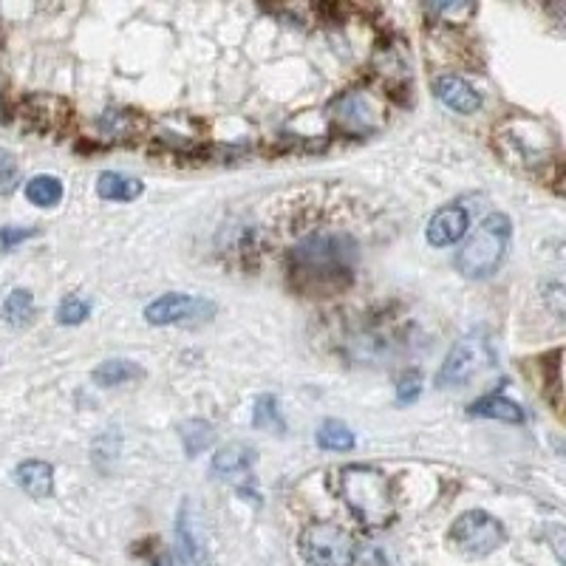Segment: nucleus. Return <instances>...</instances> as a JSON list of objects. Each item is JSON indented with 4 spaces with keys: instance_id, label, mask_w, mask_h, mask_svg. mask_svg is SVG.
<instances>
[{
    "instance_id": "f257e3e1",
    "label": "nucleus",
    "mask_w": 566,
    "mask_h": 566,
    "mask_svg": "<svg viewBox=\"0 0 566 566\" xmlns=\"http://www.w3.org/2000/svg\"><path fill=\"white\" fill-rule=\"evenodd\" d=\"M357 241L346 233H312L289 255V269L300 292H334L354 275Z\"/></svg>"
},
{
    "instance_id": "f03ea898",
    "label": "nucleus",
    "mask_w": 566,
    "mask_h": 566,
    "mask_svg": "<svg viewBox=\"0 0 566 566\" xmlns=\"http://www.w3.org/2000/svg\"><path fill=\"white\" fill-rule=\"evenodd\" d=\"M337 490L349 510L368 527H383L394 516L391 504V490L380 470L363 465H349L340 470Z\"/></svg>"
},
{
    "instance_id": "7ed1b4c3",
    "label": "nucleus",
    "mask_w": 566,
    "mask_h": 566,
    "mask_svg": "<svg viewBox=\"0 0 566 566\" xmlns=\"http://www.w3.org/2000/svg\"><path fill=\"white\" fill-rule=\"evenodd\" d=\"M510 235H513V221L504 213H493L484 218L479 230L470 235V241L456 255L459 272L470 281H482V278H490L493 272H499Z\"/></svg>"
},
{
    "instance_id": "20e7f679",
    "label": "nucleus",
    "mask_w": 566,
    "mask_h": 566,
    "mask_svg": "<svg viewBox=\"0 0 566 566\" xmlns=\"http://www.w3.org/2000/svg\"><path fill=\"white\" fill-rule=\"evenodd\" d=\"M493 363H496V354L487 340V332L484 329L470 332L450 349L448 360L439 368L436 385L439 388H465L476 377H482L484 371H490Z\"/></svg>"
},
{
    "instance_id": "39448f33",
    "label": "nucleus",
    "mask_w": 566,
    "mask_h": 566,
    "mask_svg": "<svg viewBox=\"0 0 566 566\" xmlns=\"http://www.w3.org/2000/svg\"><path fill=\"white\" fill-rule=\"evenodd\" d=\"M300 552L312 566H351L357 561V541L337 524L315 521L300 535Z\"/></svg>"
},
{
    "instance_id": "423d86ee",
    "label": "nucleus",
    "mask_w": 566,
    "mask_h": 566,
    "mask_svg": "<svg viewBox=\"0 0 566 566\" xmlns=\"http://www.w3.org/2000/svg\"><path fill=\"white\" fill-rule=\"evenodd\" d=\"M450 541L470 558H484V555L504 547L507 530L496 516H490L484 510H467L453 521Z\"/></svg>"
},
{
    "instance_id": "0eeeda50",
    "label": "nucleus",
    "mask_w": 566,
    "mask_h": 566,
    "mask_svg": "<svg viewBox=\"0 0 566 566\" xmlns=\"http://www.w3.org/2000/svg\"><path fill=\"white\" fill-rule=\"evenodd\" d=\"M216 315V303L196 295L170 292L145 306V320L150 326H179V323H204Z\"/></svg>"
},
{
    "instance_id": "6e6552de",
    "label": "nucleus",
    "mask_w": 566,
    "mask_h": 566,
    "mask_svg": "<svg viewBox=\"0 0 566 566\" xmlns=\"http://www.w3.org/2000/svg\"><path fill=\"white\" fill-rule=\"evenodd\" d=\"M334 122L349 134H368L380 125V111L368 94L354 91L334 105Z\"/></svg>"
},
{
    "instance_id": "1a4fd4ad",
    "label": "nucleus",
    "mask_w": 566,
    "mask_h": 566,
    "mask_svg": "<svg viewBox=\"0 0 566 566\" xmlns=\"http://www.w3.org/2000/svg\"><path fill=\"white\" fill-rule=\"evenodd\" d=\"M436 91V100L442 102L450 111H459V114H476L482 108V97L473 85L462 80L459 74H445L433 83Z\"/></svg>"
},
{
    "instance_id": "9d476101",
    "label": "nucleus",
    "mask_w": 566,
    "mask_h": 566,
    "mask_svg": "<svg viewBox=\"0 0 566 566\" xmlns=\"http://www.w3.org/2000/svg\"><path fill=\"white\" fill-rule=\"evenodd\" d=\"M467 227H470V216H467L465 207L450 204V207H442L431 218L425 238H428L431 247H450V244H456L467 233Z\"/></svg>"
},
{
    "instance_id": "9b49d317",
    "label": "nucleus",
    "mask_w": 566,
    "mask_h": 566,
    "mask_svg": "<svg viewBox=\"0 0 566 566\" xmlns=\"http://www.w3.org/2000/svg\"><path fill=\"white\" fill-rule=\"evenodd\" d=\"M17 484L32 496V499H49L54 493V467L40 459H29L15 470Z\"/></svg>"
},
{
    "instance_id": "f8f14e48",
    "label": "nucleus",
    "mask_w": 566,
    "mask_h": 566,
    "mask_svg": "<svg viewBox=\"0 0 566 566\" xmlns=\"http://www.w3.org/2000/svg\"><path fill=\"white\" fill-rule=\"evenodd\" d=\"M252 465H255V448L244 445V442H233V445L221 448L213 456V470H216L221 479H238Z\"/></svg>"
},
{
    "instance_id": "ddd939ff",
    "label": "nucleus",
    "mask_w": 566,
    "mask_h": 566,
    "mask_svg": "<svg viewBox=\"0 0 566 566\" xmlns=\"http://www.w3.org/2000/svg\"><path fill=\"white\" fill-rule=\"evenodd\" d=\"M145 184L134 179V176H125L117 170H105L97 179V193L105 201H136L142 196Z\"/></svg>"
},
{
    "instance_id": "4468645a",
    "label": "nucleus",
    "mask_w": 566,
    "mask_h": 566,
    "mask_svg": "<svg viewBox=\"0 0 566 566\" xmlns=\"http://www.w3.org/2000/svg\"><path fill=\"white\" fill-rule=\"evenodd\" d=\"M179 547L187 564L204 566L207 564V550H204V538L199 535V524L190 513V504L179 510Z\"/></svg>"
},
{
    "instance_id": "2eb2a0df",
    "label": "nucleus",
    "mask_w": 566,
    "mask_h": 566,
    "mask_svg": "<svg viewBox=\"0 0 566 566\" xmlns=\"http://www.w3.org/2000/svg\"><path fill=\"white\" fill-rule=\"evenodd\" d=\"M470 417H487V419H501V422H524V411L518 408L516 402L501 397V394H490V397H482L470 405Z\"/></svg>"
},
{
    "instance_id": "dca6fc26",
    "label": "nucleus",
    "mask_w": 566,
    "mask_h": 566,
    "mask_svg": "<svg viewBox=\"0 0 566 566\" xmlns=\"http://www.w3.org/2000/svg\"><path fill=\"white\" fill-rule=\"evenodd\" d=\"M94 383L102 385V388H114V385H122V383H131L136 377H142V368L131 363V360H105L102 366L94 368Z\"/></svg>"
},
{
    "instance_id": "f3484780",
    "label": "nucleus",
    "mask_w": 566,
    "mask_h": 566,
    "mask_svg": "<svg viewBox=\"0 0 566 566\" xmlns=\"http://www.w3.org/2000/svg\"><path fill=\"white\" fill-rule=\"evenodd\" d=\"M182 442H184V450H187V456H199L201 450H207L213 445V439H216V431H213V425L210 422H204V419H187L182 428Z\"/></svg>"
},
{
    "instance_id": "a211bd4d",
    "label": "nucleus",
    "mask_w": 566,
    "mask_h": 566,
    "mask_svg": "<svg viewBox=\"0 0 566 566\" xmlns=\"http://www.w3.org/2000/svg\"><path fill=\"white\" fill-rule=\"evenodd\" d=\"M34 317V298L29 289H15L6 303H3V320L9 323V326H29Z\"/></svg>"
},
{
    "instance_id": "6ab92c4d",
    "label": "nucleus",
    "mask_w": 566,
    "mask_h": 566,
    "mask_svg": "<svg viewBox=\"0 0 566 566\" xmlns=\"http://www.w3.org/2000/svg\"><path fill=\"white\" fill-rule=\"evenodd\" d=\"M26 199L37 207H54L63 199V184L57 176H34L32 182L26 184Z\"/></svg>"
},
{
    "instance_id": "aec40b11",
    "label": "nucleus",
    "mask_w": 566,
    "mask_h": 566,
    "mask_svg": "<svg viewBox=\"0 0 566 566\" xmlns=\"http://www.w3.org/2000/svg\"><path fill=\"white\" fill-rule=\"evenodd\" d=\"M317 445L323 450H351L354 448V433L343 422L326 419L317 431Z\"/></svg>"
},
{
    "instance_id": "412c9836",
    "label": "nucleus",
    "mask_w": 566,
    "mask_h": 566,
    "mask_svg": "<svg viewBox=\"0 0 566 566\" xmlns=\"http://www.w3.org/2000/svg\"><path fill=\"white\" fill-rule=\"evenodd\" d=\"M252 422H255L258 431H272V428H275V431H283V419L281 414H278V400L269 397V394L258 397L255 411H252Z\"/></svg>"
},
{
    "instance_id": "4be33fe9",
    "label": "nucleus",
    "mask_w": 566,
    "mask_h": 566,
    "mask_svg": "<svg viewBox=\"0 0 566 566\" xmlns=\"http://www.w3.org/2000/svg\"><path fill=\"white\" fill-rule=\"evenodd\" d=\"M88 315H91V306L83 298H66L57 306V320L63 326H80Z\"/></svg>"
},
{
    "instance_id": "5701e85b",
    "label": "nucleus",
    "mask_w": 566,
    "mask_h": 566,
    "mask_svg": "<svg viewBox=\"0 0 566 566\" xmlns=\"http://www.w3.org/2000/svg\"><path fill=\"white\" fill-rule=\"evenodd\" d=\"M17 184H20V167H17V159L9 153V150L0 148V196L15 193Z\"/></svg>"
},
{
    "instance_id": "b1692460",
    "label": "nucleus",
    "mask_w": 566,
    "mask_h": 566,
    "mask_svg": "<svg viewBox=\"0 0 566 566\" xmlns=\"http://www.w3.org/2000/svg\"><path fill=\"white\" fill-rule=\"evenodd\" d=\"M419 394H422V374H419V371H408V374H402L400 383H397V400L414 402Z\"/></svg>"
},
{
    "instance_id": "393cba45",
    "label": "nucleus",
    "mask_w": 566,
    "mask_h": 566,
    "mask_svg": "<svg viewBox=\"0 0 566 566\" xmlns=\"http://www.w3.org/2000/svg\"><path fill=\"white\" fill-rule=\"evenodd\" d=\"M37 235V230H17V227H3L0 230V244L6 247V250H12L17 241H26V238H32Z\"/></svg>"
},
{
    "instance_id": "a878e982",
    "label": "nucleus",
    "mask_w": 566,
    "mask_h": 566,
    "mask_svg": "<svg viewBox=\"0 0 566 566\" xmlns=\"http://www.w3.org/2000/svg\"><path fill=\"white\" fill-rule=\"evenodd\" d=\"M156 566H176V561H173L170 555H162V558L156 561Z\"/></svg>"
}]
</instances>
